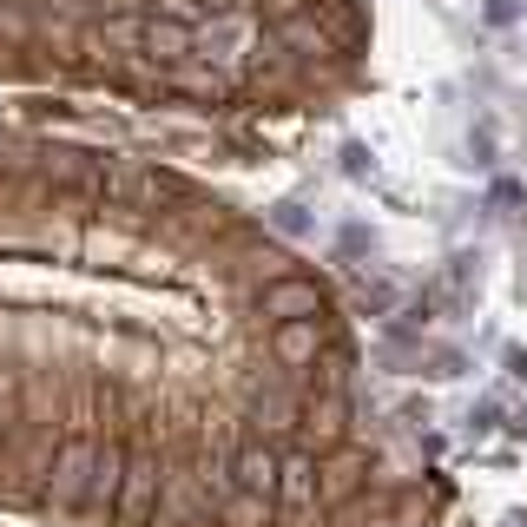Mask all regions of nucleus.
<instances>
[{
    "instance_id": "20e7f679",
    "label": "nucleus",
    "mask_w": 527,
    "mask_h": 527,
    "mask_svg": "<svg viewBox=\"0 0 527 527\" xmlns=\"http://www.w3.org/2000/svg\"><path fill=\"white\" fill-rule=\"evenodd\" d=\"M514 14H521V0H488V20H495V27H508Z\"/></svg>"
},
{
    "instance_id": "f03ea898",
    "label": "nucleus",
    "mask_w": 527,
    "mask_h": 527,
    "mask_svg": "<svg viewBox=\"0 0 527 527\" xmlns=\"http://www.w3.org/2000/svg\"><path fill=\"white\" fill-rule=\"evenodd\" d=\"M369 53V0H0V80L165 112H330Z\"/></svg>"
},
{
    "instance_id": "f257e3e1",
    "label": "nucleus",
    "mask_w": 527,
    "mask_h": 527,
    "mask_svg": "<svg viewBox=\"0 0 527 527\" xmlns=\"http://www.w3.org/2000/svg\"><path fill=\"white\" fill-rule=\"evenodd\" d=\"M0 508L66 527H429L336 284L172 165L0 132Z\"/></svg>"
},
{
    "instance_id": "7ed1b4c3",
    "label": "nucleus",
    "mask_w": 527,
    "mask_h": 527,
    "mask_svg": "<svg viewBox=\"0 0 527 527\" xmlns=\"http://www.w3.org/2000/svg\"><path fill=\"white\" fill-rule=\"evenodd\" d=\"M271 231H277V238H290V244H297V238L310 231V211H304V205H277V211H271Z\"/></svg>"
},
{
    "instance_id": "39448f33",
    "label": "nucleus",
    "mask_w": 527,
    "mask_h": 527,
    "mask_svg": "<svg viewBox=\"0 0 527 527\" xmlns=\"http://www.w3.org/2000/svg\"><path fill=\"white\" fill-rule=\"evenodd\" d=\"M488 205H521V185H508V178H501L495 192H488Z\"/></svg>"
},
{
    "instance_id": "423d86ee",
    "label": "nucleus",
    "mask_w": 527,
    "mask_h": 527,
    "mask_svg": "<svg viewBox=\"0 0 527 527\" xmlns=\"http://www.w3.org/2000/svg\"><path fill=\"white\" fill-rule=\"evenodd\" d=\"M508 376H514V383H527V350H508Z\"/></svg>"
},
{
    "instance_id": "0eeeda50",
    "label": "nucleus",
    "mask_w": 527,
    "mask_h": 527,
    "mask_svg": "<svg viewBox=\"0 0 527 527\" xmlns=\"http://www.w3.org/2000/svg\"><path fill=\"white\" fill-rule=\"evenodd\" d=\"M508 527H527V521H508Z\"/></svg>"
}]
</instances>
